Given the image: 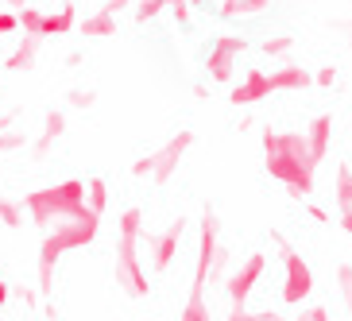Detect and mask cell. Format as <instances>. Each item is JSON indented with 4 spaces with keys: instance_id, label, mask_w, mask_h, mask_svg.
<instances>
[{
    "instance_id": "6da1fadb",
    "label": "cell",
    "mask_w": 352,
    "mask_h": 321,
    "mask_svg": "<svg viewBox=\"0 0 352 321\" xmlns=\"http://www.w3.org/2000/svg\"><path fill=\"white\" fill-rule=\"evenodd\" d=\"M85 186L82 182H63V186L54 190H35V194H28V213H32V221H39V225H47L51 217H82L85 213Z\"/></svg>"
},
{
    "instance_id": "7a4b0ae2",
    "label": "cell",
    "mask_w": 352,
    "mask_h": 321,
    "mask_svg": "<svg viewBox=\"0 0 352 321\" xmlns=\"http://www.w3.org/2000/svg\"><path fill=\"white\" fill-rule=\"evenodd\" d=\"M244 51V43L236 35H225V39L213 43V51H209V74L217 78V82H228L232 78V58Z\"/></svg>"
},
{
    "instance_id": "3957f363",
    "label": "cell",
    "mask_w": 352,
    "mask_h": 321,
    "mask_svg": "<svg viewBox=\"0 0 352 321\" xmlns=\"http://www.w3.org/2000/svg\"><path fill=\"white\" fill-rule=\"evenodd\" d=\"M78 27H82L85 39H104V35H113V32H116L113 12H97V16H89V20H82Z\"/></svg>"
},
{
    "instance_id": "277c9868",
    "label": "cell",
    "mask_w": 352,
    "mask_h": 321,
    "mask_svg": "<svg viewBox=\"0 0 352 321\" xmlns=\"http://www.w3.org/2000/svg\"><path fill=\"white\" fill-rule=\"evenodd\" d=\"M39 39L43 35H23V43L16 47V54H12L4 66H8V70H28V66L35 63V47H39Z\"/></svg>"
},
{
    "instance_id": "5b68a950",
    "label": "cell",
    "mask_w": 352,
    "mask_h": 321,
    "mask_svg": "<svg viewBox=\"0 0 352 321\" xmlns=\"http://www.w3.org/2000/svg\"><path fill=\"white\" fill-rule=\"evenodd\" d=\"M78 23H74V8H63V12H54V16H47L43 20V39L47 35H66V32H74Z\"/></svg>"
},
{
    "instance_id": "8992f818",
    "label": "cell",
    "mask_w": 352,
    "mask_h": 321,
    "mask_svg": "<svg viewBox=\"0 0 352 321\" xmlns=\"http://www.w3.org/2000/svg\"><path fill=\"white\" fill-rule=\"evenodd\" d=\"M271 0H225L221 4V12L225 16H256V12H263Z\"/></svg>"
},
{
    "instance_id": "52a82bcc",
    "label": "cell",
    "mask_w": 352,
    "mask_h": 321,
    "mask_svg": "<svg viewBox=\"0 0 352 321\" xmlns=\"http://www.w3.org/2000/svg\"><path fill=\"white\" fill-rule=\"evenodd\" d=\"M43 20H47L43 12L28 8V4H23V8H20V27H23V32H28V35H43Z\"/></svg>"
},
{
    "instance_id": "ba28073f",
    "label": "cell",
    "mask_w": 352,
    "mask_h": 321,
    "mask_svg": "<svg viewBox=\"0 0 352 321\" xmlns=\"http://www.w3.org/2000/svg\"><path fill=\"white\" fill-rule=\"evenodd\" d=\"M85 186H89V209L101 217V213H104V197H109V194H104V182H101V178H89Z\"/></svg>"
},
{
    "instance_id": "9c48e42d",
    "label": "cell",
    "mask_w": 352,
    "mask_h": 321,
    "mask_svg": "<svg viewBox=\"0 0 352 321\" xmlns=\"http://www.w3.org/2000/svg\"><path fill=\"white\" fill-rule=\"evenodd\" d=\"M163 8H170V0H140V8H135V20H155Z\"/></svg>"
},
{
    "instance_id": "30bf717a",
    "label": "cell",
    "mask_w": 352,
    "mask_h": 321,
    "mask_svg": "<svg viewBox=\"0 0 352 321\" xmlns=\"http://www.w3.org/2000/svg\"><path fill=\"white\" fill-rule=\"evenodd\" d=\"M63 128H66V116H63V113H51V116H47V128H43L39 147H47V144H51V135H58Z\"/></svg>"
},
{
    "instance_id": "8fae6325",
    "label": "cell",
    "mask_w": 352,
    "mask_h": 321,
    "mask_svg": "<svg viewBox=\"0 0 352 321\" xmlns=\"http://www.w3.org/2000/svg\"><path fill=\"white\" fill-rule=\"evenodd\" d=\"M0 221H4V225H20V206H12V201H0Z\"/></svg>"
},
{
    "instance_id": "7c38bea8",
    "label": "cell",
    "mask_w": 352,
    "mask_h": 321,
    "mask_svg": "<svg viewBox=\"0 0 352 321\" xmlns=\"http://www.w3.org/2000/svg\"><path fill=\"white\" fill-rule=\"evenodd\" d=\"M16 27H20V16H16V12H0V35L16 32Z\"/></svg>"
},
{
    "instance_id": "4fadbf2b",
    "label": "cell",
    "mask_w": 352,
    "mask_h": 321,
    "mask_svg": "<svg viewBox=\"0 0 352 321\" xmlns=\"http://www.w3.org/2000/svg\"><path fill=\"white\" fill-rule=\"evenodd\" d=\"M287 47H290V39H287V35H275V39H267V43H263V51H267V54H283Z\"/></svg>"
},
{
    "instance_id": "5bb4252c",
    "label": "cell",
    "mask_w": 352,
    "mask_h": 321,
    "mask_svg": "<svg viewBox=\"0 0 352 321\" xmlns=\"http://www.w3.org/2000/svg\"><path fill=\"white\" fill-rule=\"evenodd\" d=\"M70 101H74V104H94V93H82V89H74Z\"/></svg>"
},
{
    "instance_id": "9a60e30c",
    "label": "cell",
    "mask_w": 352,
    "mask_h": 321,
    "mask_svg": "<svg viewBox=\"0 0 352 321\" xmlns=\"http://www.w3.org/2000/svg\"><path fill=\"white\" fill-rule=\"evenodd\" d=\"M16 144H20V140H12V135H0V151H12Z\"/></svg>"
},
{
    "instance_id": "2e32d148",
    "label": "cell",
    "mask_w": 352,
    "mask_h": 321,
    "mask_svg": "<svg viewBox=\"0 0 352 321\" xmlns=\"http://www.w3.org/2000/svg\"><path fill=\"white\" fill-rule=\"evenodd\" d=\"M8 302V283H0V306Z\"/></svg>"
},
{
    "instance_id": "e0dca14e",
    "label": "cell",
    "mask_w": 352,
    "mask_h": 321,
    "mask_svg": "<svg viewBox=\"0 0 352 321\" xmlns=\"http://www.w3.org/2000/svg\"><path fill=\"white\" fill-rule=\"evenodd\" d=\"M8 4H12V8H23V4H28V0H8Z\"/></svg>"
}]
</instances>
